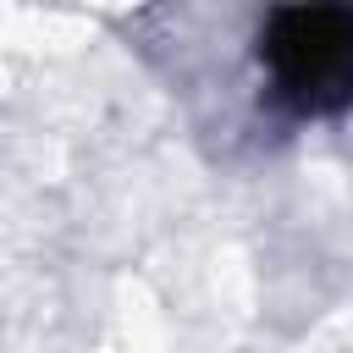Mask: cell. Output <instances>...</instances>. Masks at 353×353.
I'll list each match as a JSON object with an SVG mask.
<instances>
[{
  "instance_id": "6da1fadb",
  "label": "cell",
  "mask_w": 353,
  "mask_h": 353,
  "mask_svg": "<svg viewBox=\"0 0 353 353\" xmlns=\"http://www.w3.org/2000/svg\"><path fill=\"white\" fill-rule=\"evenodd\" d=\"M259 66L292 116L353 105V0H287L259 28Z\"/></svg>"
}]
</instances>
